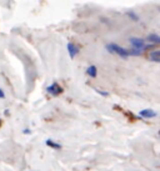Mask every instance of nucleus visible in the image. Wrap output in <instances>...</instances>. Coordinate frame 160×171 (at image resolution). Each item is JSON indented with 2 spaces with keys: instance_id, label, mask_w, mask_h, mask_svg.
Instances as JSON below:
<instances>
[{
  "instance_id": "obj_8",
  "label": "nucleus",
  "mask_w": 160,
  "mask_h": 171,
  "mask_svg": "<svg viewBox=\"0 0 160 171\" xmlns=\"http://www.w3.org/2000/svg\"><path fill=\"white\" fill-rule=\"evenodd\" d=\"M86 74L89 75L90 78H95V76H96V74H98V69H96V66L90 65L89 67H88V70H86Z\"/></svg>"
},
{
  "instance_id": "obj_13",
  "label": "nucleus",
  "mask_w": 160,
  "mask_h": 171,
  "mask_svg": "<svg viewBox=\"0 0 160 171\" xmlns=\"http://www.w3.org/2000/svg\"><path fill=\"white\" fill-rule=\"evenodd\" d=\"M4 97H5V94H4V91L0 89V99H4Z\"/></svg>"
},
{
  "instance_id": "obj_10",
  "label": "nucleus",
  "mask_w": 160,
  "mask_h": 171,
  "mask_svg": "<svg viewBox=\"0 0 160 171\" xmlns=\"http://www.w3.org/2000/svg\"><path fill=\"white\" fill-rule=\"evenodd\" d=\"M126 15H128V16L131 19V20H134V21H138V20H139V16H138V15H136V14L134 13V11H128V13H126Z\"/></svg>"
},
{
  "instance_id": "obj_4",
  "label": "nucleus",
  "mask_w": 160,
  "mask_h": 171,
  "mask_svg": "<svg viewBox=\"0 0 160 171\" xmlns=\"http://www.w3.org/2000/svg\"><path fill=\"white\" fill-rule=\"evenodd\" d=\"M66 48H68V51H69L70 59H74L75 56H77V54L79 52V48L74 43H68V46Z\"/></svg>"
},
{
  "instance_id": "obj_3",
  "label": "nucleus",
  "mask_w": 160,
  "mask_h": 171,
  "mask_svg": "<svg viewBox=\"0 0 160 171\" xmlns=\"http://www.w3.org/2000/svg\"><path fill=\"white\" fill-rule=\"evenodd\" d=\"M48 93L51 94V95H54V96H58V95H60L63 93V89H62V86H60L58 82H53V84L48 87Z\"/></svg>"
},
{
  "instance_id": "obj_1",
  "label": "nucleus",
  "mask_w": 160,
  "mask_h": 171,
  "mask_svg": "<svg viewBox=\"0 0 160 171\" xmlns=\"http://www.w3.org/2000/svg\"><path fill=\"white\" fill-rule=\"evenodd\" d=\"M106 50L110 51V52H113V54H118L119 56H121V58H124V59H126L128 56H129V52L126 49H124V48H121L119 46L118 44H114V43H110L106 45Z\"/></svg>"
},
{
  "instance_id": "obj_12",
  "label": "nucleus",
  "mask_w": 160,
  "mask_h": 171,
  "mask_svg": "<svg viewBox=\"0 0 160 171\" xmlns=\"http://www.w3.org/2000/svg\"><path fill=\"white\" fill-rule=\"evenodd\" d=\"M98 93L100 94V95H103V96H108V93H106V91H100V90H98Z\"/></svg>"
},
{
  "instance_id": "obj_11",
  "label": "nucleus",
  "mask_w": 160,
  "mask_h": 171,
  "mask_svg": "<svg viewBox=\"0 0 160 171\" xmlns=\"http://www.w3.org/2000/svg\"><path fill=\"white\" fill-rule=\"evenodd\" d=\"M129 55H133V56H139L140 54H142V50H136V49H134V50H128Z\"/></svg>"
},
{
  "instance_id": "obj_14",
  "label": "nucleus",
  "mask_w": 160,
  "mask_h": 171,
  "mask_svg": "<svg viewBox=\"0 0 160 171\" xmlns=\"http://www.w3.org/2000/svg\"><path fill=\"white\" fill-rule=\"evenodd\" d=\"M0 125H1V121H0Z\"/></svg>"
},
{
  "instance_id": "obj_6",
  "label": "nucleus",
  "mask_w": 160,
  "mask_h": 171,
  "mask_svg": "<svg viewBox=\"0 0 160 171\" xmlns=\"http://www.w3.org/2000/svg\"><path fill=\"white\" fill-rule=\"evenodd\" d=\"M148 41H150V43H153V45H158L160 44V37L158 34H150V35H148L146 37Z\"/></svg>"
},
{
  "instance_id": "obj_5",
  "label": "nucleus",
  "mask_w": 160,
  "mask_h": 171,
  "mask_svg": "<svg viewBox=\"0 0 160 171\" xmlns=\"http://www.w3.org/2000/svg\"><path fill=\"white\" fill-rule=\"evenodd\" d=\"M139 115L142 117H145V119H150V117H155L157 116V112L154 110H150V109H144L139 112Z\"/></svg>"
},
{
  "instance_id": "obj_7",
  "label": "nucleus",
  "mask_w": 160,
  "mask_h": 171,
  "mask_svg": "<svg viewBox=\"0 0 160 171\" xmlns=\"http://www.w3.org/2000/svg\"><path fill=\"white\" fill-rule=\"evenodd\" d=\"M150 60L154 63H160V50H154L150 52Z\"/></svg>"
},
{
  "instance_id": "obj_9",
  "label": "nucleus",
  "mask_w": 160,
  "mask_h": 171,
  "mask_svg": "<svg viewBox=\"0 0 160 171\" xmlns=\"http://www.w3.org/2000/svg\"><path fill=\"white\" fill-rule=\"evenodd\" d=\"M45 144H46L48 146H50L51 149H55V150H59V149H62V145L60 144H56V142H54L53 140H46L45 141Z\"/></svg>"
},
{
  "instance_id": "obj_2",
  "label": "nucleus",
  "mask_w": 160,
  "mask_h": 171,
  "mask_svg": "<svg viewBox=\"0 0 160 171\" xmlns=\"http://www.w3.org/2000/svg\"><path fill=\"white\" fill-rule=\"evenodd\" d=\"M129 41H130V44L133 45V48L136 49V50H144V48H145V43H144V40L140 39V37H130Z\"/></svg>"
}]
</instances>
